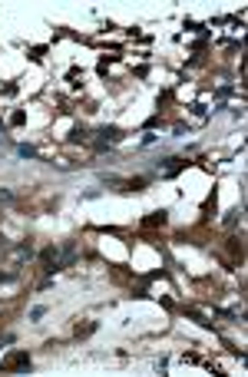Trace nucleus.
<instances>
[{
	"instance_id": "nucleus-3",
	"label": "nucleus",
	"mask_w": 248,
	"mask_h": 377,
	"mask_svg": "<svg viewBox=\"0 0 248 377\" xmlns=\"http://www.w3.org/2000/svg\"><path fill=\"white\" fill-rule=\"evenodd\" d=\"M10 199H14L10 192H0V202H10Z\"/></svg>"
},
{
	"instance_id": "nucleus-1",
	"label": "nucleus",
	"mask_w": 248,
	"mask_h": 377,
	"mask_svg": "<svg viewBox=\"0 0 248 377\" xmlns=\"http://www.w3.org/2000/svg\"><path fill=\"white\" fill-rule=\"evenodd\" d=\"M43 314H46V308H43V305H37L33 311H30V321H40Z\"/></svg>"
},
{
	"instance_id": "nucleus-2",
	"label": "nucleus",
	"mask_w": 248,
	"mask_h": 377,
	"mask_svg": "<svg viewBox=\"0 0 248 377\" xmlns=\"http://www.w3.org/2000/svg\"><path fill=\"white\" fill-rule=\"evenodd\" d=\"M96 331V324H86V328H76V337H86V334H93Z\"/></svg>"
}]
</instances>
